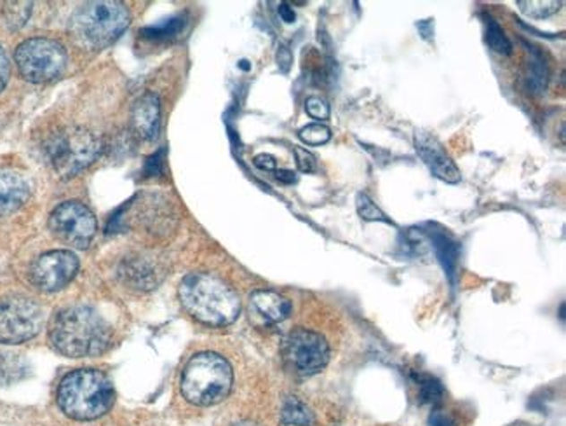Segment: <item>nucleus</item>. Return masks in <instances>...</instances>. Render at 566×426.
Masks as SVG:
<instances>
[{
	"label": "nucleus",
	"instance_id": "12",
	"mask_svg": "<svg viewBox=\"0 0 566 426\" xmlns=\"http://www.w3.org/2000/svg\"><path fill=\"white\" fill-rule=\"evenodd\" d=\"M415 145L416 152L424 160V163L429 166V170L448 184H457L460 182V171L457 164L451 161V158L446 154L440 142L431 136L429 133H416L415 136Z\"/></svg>",
	"mask_w": 566,
	"mask_h": 426
},
{
	"label": "nucleus",
	"instance_id": "3",
	"mask_svg": "<svg viewBox=\"0 0 566 426\" xmlns=\"http://www.w3.org/2000/svg\"><path fill=\"white\" fill-rule=\"evenodd\" d=\"M114 404L110 379L95 369H79L66 374L58 387V405L72 420L91 422Z\"/></svg>",
	"mask_w": 566,
	"mask_h": 426
},
{
	"label": "nucleus",
	"instance_id": "36",
	"mask_svg": "<svg viewBox=\"0 0 566 426\" xmlns=\"http://www.w3.org/2000/svg\"><path fill=\"white\" fill-rule=\"evenodd\" d=\"M241 66H243V68H250L248 62H241Z\"/></svg>",
	"mask_w": 566,
	"mask_h": 426
},
{
	"label": "nucleus",
	"instance_id": "35",
	"mask_svg": "<svg viewBox=\"0 0 566 426\" xmlns=\"http://www.w3.org/2000/svg\"><path fill=\"white\" fill-rule=\"evenodd\" d=\"M232 426H258V425H253V423H250V422H243V423H236V425H232Z\"/></svg>",
	"mask_w": 566,
	"mask_h": 426
},
{
	"label": "nucleus",
	"instance_id": "33",
	"mask_svg": "<svg viewBox=\"0 0 566 426\" xmlns=\"http://www.w3.org/2000/svg\"><path fill=\"white\" fill-rule=\"evenodd\" d=\"M279 14H281V18H283V22L286 23H293L295 22V13H293V9L287 5V4H281L279 5Z\"/></svg>",
	"mask_w": 566,
	"mask_h": 426
},
{
	"label": "nucleus",
	"instance_id": "15",
	"mask_svg": "<svg viewBox=\"0 0 566 426\" xmlns=\"http://www.w3.org/2000/svg\"><path fill=\"white\" fill-rule=\"evenodd\" d=\"M254 309L272 324H279L286 320L291 313V302L274 291H256L252 295Z\"/></svg>",
	"mask_w": 566,
	"mask_h": 426
},
{
	"label": "nucleus",
	"instance_id": "13",
	"mask_svg": "<svg viewBox=\"0 0 566 426\" xmlns=\"http://www.w3.org/2000/svg\"><path fill=\"white\" fill-rule=\"evenodd\" d=\"M133 132L143 140L158 138L160 128V100L154 93H147L138 100L131 114Z\"/></svg>",
	"mask_w": 566,
	"mask_h": 426
},
{
	"label": "nucleus",
	"instance_id": "4",
	"mask_svg": "<svg viewBox=\"0 0 566 426\" xmlns=\"http://www.w3.org/2000/svg\"><path fill=\"white\" fill-rule=\"evenodd\" d=\"M129 25L124 4L114 0L88 2L70 20V35L84 49H103L112 44Z\"/></svg>",
	"mask_w": 566,
	"mask_h": 426
},
{
	"label": "nucleus",
	"instance_id": "14",
	"mask_svg": "<svg viewBox=\"0 0 566 426\" xmlns=\"http://www.w3.org/2000/svg\"><path fill=\"white\" fill-rule=\"evenodd\" d=\"M30 196V186L23 175L13 170H0V217L21 208Z\"/></svg>",
	"mask_w": 566,
	"mask_h": 426
},
{
	"label": "nucleus",
	"instance_id": "5",
	"mask_svg": "<svg viewBox=\"0 0 566 426\" xmlns=\"http://www.w3.org/2000/svg\"><path fill=\"white\" fill-rule=\"evenodd\" d=\"M234 385L232 365L206 352L190 359L182 374V394L195 405H215L227 398Z\"/></svg>",
	"mask_w": 566,
	"mask_h": 426
},
{
	"label": "nucleus",
	"instance_id": "17",
	"mask_svg": "<svg viewBox=\"0 0 566 426\" xmlns=\"http://www.w3.org/2000/svg\"><path fill=\"white\" fill-rule=\"evenodd\" d=\"M433 243L436 248V254L440 257L441 264L444 267V271L448 273V276L451 278V282L455 280V269H457V261H459V247L457 243L448 238L446 234L441 232H433Z\"/></svg>",
	"mask_w": 566,
	"mask_h": 426
},
{
	"label": "nucleus",
	"instance_id": "24",
	"mask_svg": "<svg viewBox=\"0 0 566 426\" xmlns=\"http://www.w3.org/2000/svg\"><path fill=\"white\" fill-rule=\"evenodd\" d=\"M182 29H184V20L175 18V20L164 22L162 25L145 30V33H147V37H159L160 39V37H171V35L180 32Z\"/></svg>",
	"mask_w": 566,
	"mask_h": 426
},
{
	"label": "nucleus",
	"instance_id": "27",
	"mask_svg": "<svg viewBox=\"0 0 566 426\" xmlns=\"http://www.w3.org/2000/svg\"><path fill=\"white\" fill-rule=\"evenodd\" d=\"M295 156H296V164L300 168V171L304 173H313L317 168L314 154H311L307 149L302 147H295Z\"/></svg>",
	"mask_w": 566,
	"mask_h": 426
},
{
	"label": "nucleus",
	"instance_id": "10",
	"mask_svg": "<svg viewBox=\"0 0 566 426\" xmlns=\"http://www.w3.org/2000/svg\"><path fill=\"white\" fill-rule=\"evenodd\" d=\"M284 359L302 376L321 372L330 361V344L314 330L296 328L284 339Z\"/></svg>",
	"mask_w": 566,
	"mask_h": 426
},
{
	"label": "nucleus",
	"instance_id": "29",
	"mask_svg": "<svg viewBox=\"0 0 566 426\" xmlns=\"http://www.w3.org/2000/svg\"><path fill=\"white\" fill-rule=\"evenodd\" d=\"M254 166H258L260 170H267V171H276L278 170V161L274 156L270 154H260L254 158Z\"/></svg>",
	"mask_w": 566,
	"mask_h": 426
},
{
	"label": "nucleus",
	"instance_id": "23",
	"mask_svg": "<svg viewBox=\"0 0 566 426\" xmlns=\"http://www.w3.org/2000/svg\"><path fill=\"white\" fill-rule=\"evenodd\" d=\"M356 204H357V212L364 221H382L387 222L383 212L378 208L377 204H373V201L366 196L364 193H359L356 197Z\"/></svg>",
	"mask_w": 566,
	"mask_h": 426
},
{
	"label": "nucleus",
	"instance_id": "31",
	"mask_svg": "<svg viewBox=\"0 0 566 426\" xmlns=\"http://www.w3.org/2000/svg\"><path fill=\"white\" fill-rule=\"evenodd\" d=\"M278 62H279V66L283 68L284 72L289 70V65H291V55H289L287 48L281 46V49H279V53H278Z\"/></svg>",
	"mask_w": 566,
	"mask_h": 426
},
{
	"label": "nucleus",
	"instance_id": "6",
	"mask_svg": "<svg viewBox=\"0 0 566 426\" xmlns=\"http://www.w3.org/2000/svg\"><path fill=\"white\" fill-rule=\"evenodd\" d=\"M101 143L95 135L84 128H64L51 135L46 142V154L53 170L64 177H75L79 171L95 163Z\"/></svg>",
	"mask_w": 566,
	"mask_h": 426
},
{
	"label": "nucleus",
	"instance_id": "28",
	"mask_svg": "<svg viewBox=\"0 0 566 426\" xmlns=\"http://www.w3.org/2000/svg\"><path fill=\"white\" fill-rule=\"evenodd\" d=\"M164 151H159L158 154H154L152 158L147 160L145 164V170H147V175L149 177H158L162 171V166H164Z\"/></svg>",
	"mask_w": 566,
	"mask_h": 426
},
{
	"label": "nucleus",
	"instance_id": "1",
	"mask_svg": "<svg viewBox=\"0 0 566 426\" xmlns=\"http://www.w3.org/2000/svg\"><path fill=\"white\" fill-rule=\"evenodd\" d=\"M49 341L64 357H96L108 348L112 330L93 308L70 306L55 315L49 326Z\"/></svg>",
	"mask_w": 566,
	"mask_h": 426
},
{
	"label": "nucleus",
	"instance_id": "34",
	"mask_svg": "<svg viewBox=\"0 0 566 426\" xmlns=\"http://www.w3.org/2000/svg\"><path fill=\"white\" fill-rule=\"evenodd\" d=\"M433 426H451V422L444 414H436L433 418Z\"/></svg>",
	"mask_w": 566,
	"mask_h": 426
},
{
	"label": "nucleus",
	"instance_id": "22",
	"mask_svg": "<svg viewBox=\"0 0 566 426\" xmlns=\"http://www.w3.org/2000/svg\"><path fill=\"white\" fill-rule=\"evenodd\" d=\"M298 135L309 145H322L331 138V130L321 123H313V125H307L305 128H302Z\"/></svg>",
	"mask_w": 566,
	"mask_h": 426
},
{
	"label": "nucleus",
	"instance_id": "11",
	"mask_svg": "<svg viewBox=\"0 0 566 426\" xmlns=\"http://www.w3.org/2000/svg\"><path fill=\"white\" fill-rule=\"evenodd\" d=\"M79 273V259L70 250H53L40 256L30 269L33 285L42 292H58Z\"/></svg>",
	"mask_w": 566,
	"mask_h": 426
},
{
	"label": "nucleus",
	"instance_id": "26",
	"mask_svg": "<svg viewBox=\"0 0 566 426\" xmlns=\"http://www.w3.org/2000/svg\"><path fill=\"white\" fill-rule=\"evenodd\" d=\"M420 390H422V398L425 402H436L442 395L440 383L433 378H420Z\"/></svg>",
	"mask_w": 566,
	"mask_h": 426
},
{
	"label": "nucleus",
	"instance_id": "2",
	"mask_svg": "<svg viewBox=\"0 0 566 426\" xmlns=\"http://www.w3.org/2000/svg\"><path fill=\"white\" fill-rule=\"evenodd\" d=\"M180 300L190 315L211 327L230 326L241 313L236 291L210 273H192L180 285Z\"/></svg>",
	"mask_w": 566,
	"mask_h": 426
},
{
	"label": "nucleus",
	"instance_id": "32",
	"mask_svg": "<svg viewBox=\"0 0 566 426\" xmlns=\"http://www.w3.org/2000/svg\"><path fill=\"white\" fill-rule=\"evenodd\" d=\"M276 178L281 180L283 184H293L296 182V175L291 170H276Z\"/></svg>",
	"mask_w": 566,
	"mask_h": 426
},
{
	"label": "nucleus",
	"instance_id": "19",
	"mask_svg": "<svg viewBox=\"0 0 566 426\" xmlns=\"http://www.w3.org/2000/svg\"><path fill=\"white\" fill-rule=\"evenodd\" d=\"M4 18L11 29H21L32 13V2H7L4 4Z\"/></svg>",
	"mask_w": 566,
	"mask_h": 426
},
{
	"label": "nucleus",
	"instance_id": "20",
	"mask_svg": "<svg viewBox=\"0 0 566 426\" xmlns=\"http://www.w3.org/2000/svg\"><path fill=\"white\" fill-rule=\"evenodd\" d=\"M547 83H549L547 65H545V62H544L540 53H534L532 68H530V74H528V88H532L534 93H542V91H545Z\"/></svg>",
	"mask_w": 566,
	"mask_h": 426
},
{
	"label": "nucleus",
	"instance_id": "18",
	"mask_svg": "<svg viewBox=\"0 0 566 426\" xmlns=\"http://www.w3.org/2000/svg\"><path fill=\"white\" fill-rule=\"evenodd\" d=\"M519 9L530 16V18H547L553 16L560 11V7L563 5V2H556V0H518Z\"/></svg>",
	"mask_w": 566,
	"mask_h": 426
},
{
	"label": "nucleus",
	"instance_id": "30",
	"mask_svg": "<svg viewBox=\"0 0 566 426\" xmlns=\"http://www.w3.org/2000/svg\"><path fill=\"white\" fill-rule=\"evenodd\" d=\"M9 74H11V66H9V60L4 53V49L0 48V91L5 88L7 81H9Z\"/></svg>",
	"mask_w": 566,
	"mask_h": 426
},
{
	"label": "nucleus",
	"instance_id": "21",
	"mask_svg": "<svg viewBox=\"0 0 566 426\" xmlns=\"http://www.w3.org/2000/svg\"><path fill=\"white\" fill-rule=\"evenodd\" d=\"M486 42L499 55H510L512 53L510 40L505 37L502 27L495 20H490L486 23Z\"/></svg>",
	"mask_w": 566,
	"mask_h": 426
},
{
	"label": "nucleus",
	"instance_id": "9",
	"mask_svg": "<svg viewBox=\"0 0 566 426\" xmlns=\"http://www.w3.org/2000/svg\"><path fill=\"white\" fill-rule=\"evenodd\" d=\"M53 234L73 248H88L95 238L96 217L93 212L79 201H64L56 206L49 217Z\"/></svg>",
	"mask_w": 566,
	"mask_h": 426
},
{
	"label": "nucleus",
	"instance_id": "7",
	"mask_svg": "<svg viewBox=\"0 0 566 426\" xmlns=\"http://www.w3.org/2000/svg\"><path fill=\"white\" fill-rule=\"evenodd\" d=\"M20 74L30 83H49L58 79L66 66V51L58 40L33 37L21 42L14 53Z\"/></svg>",
	"mask_w": 566,
	"mask_h": 426
},
{
	"label": "nucleus",
	"instance_id": "16",
	"mask_svg": "<svg viewBox=\"0 0 566 426\" xmlns=\"http://www.w3.org/2000/svg\"><path fill=\"white\" fill-rule=\"evenodd\" d=\"M281 422L284 425L311 426L314 423V414L300 398L287 396L281 409Z\"/></svg>",
	"mask_w": 566,
	"mask_h": 426
},
{
	"label": "nucleus",
	"instance_id": "25",
	"mask_svg": "<svg viewBox=\"0 0 566 426\" xmlns=\"http://www.w3.org/2000/svg\"><path fill=\"white\" fill-rule=\"evenodd\" d=\"M305 110L311 117H314L317 121H324L330 117L328 103L324 100L317 99V97H311L305 101Z\"/></svg>",
	"mask_w": 566,
	"mask_h": 426
},
{
	"label": "nucleus",
	"instance_id": "8",
	"mask_svg": "<svg viewBox=\"0 0 566 426\" xmlns=\"http://www.w3.org/2000/svg\"><path fill=\"white\" fill-rule=\"evenodd\" d=\"M44 324L42 308L30 297L13 295L0 300V343L20 344L35 337Z\"/></svg>",
	"mask_w": 566,
	"mask_h": 426
}]
</instances>
